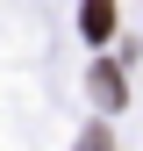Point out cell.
<instances>
[{
    "label": "cell",
    "instance_id": "6da1fadb",
    "mask_svg": "<svg viewBox=\"0 0 143 151\" xmlns=\"http://www.w3.org/2000/svg\"><path fill=\"white\" fill-rule=\"evenodd\" d=\"M79 29H86V43H107V29H115V0H86V7H79Z\"/></svg>",
    "mask_w": 143,
    "mask_h": 151
},
{
    "label": "cell",
    "instance_id": "7a4b0ae2",
    "mask_svg": "<svg viewBox=\"0 0 143 151\" xmlns=\"http://www.w3.org/2000/svg\"><path fill=\"white\" fill-rule=\"evenodd\" d=\"M86 93H93L100 108H122V72H115V65H100L93 79H86Z\"/></svg>",
    "mask_w": 143,
    "mask_h": 151
},
{
    "label": "cell",
    "instance_id": "3957f363",
    "mask_svg": "<svg viewBox=\"0 0 143 151\" xmlns=\"http://www.w3.org/2000/svg\"><path fill=\"white\" fill-rule=\"evenodd\" d=\"M79 151H115V144H107V129H86V144Z\"/></svg>",
    "mask_w": 143,
    "mask_h": 151
}]
</instances>
